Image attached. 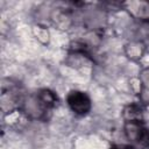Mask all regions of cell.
<instances>
[{"mask_svg":"<svg viewBox=\"0 0 149 149\" xmlns=\"http://www.w3.org/2000/svg\"><path fill=\"white\" fill-rule=\"evenodd\" d=\"M146 51H147V45L141 40H130L123 47L125 56L132 62L140 61L144 56Z\"/></svg>","mask_w":149,"mask_h":149,"instance_id":"52a82bcc","label":"cell"},{"mask_svg":"<svg viewBox=\"0 0 149 149\" xmlns=\"http://www.w3.org/2000/svg\"><path fill=\"white\" fill-rule=\"evenodd\" d=\"M38 100L41 101V104L48 109V108H52L56 104H57V95L55 94V92H52L49 88H42L36 93Z\"/></svg>","mask_w":149,"mask_h":149,"instance_id":"9c48e42d","label":"cell"},{"mask_svg":"<svg viewBox=\"0 0 149 149\" xmlns=\"http://www.w3.org/2000/svg\"><path fill=\"white\" fill-rule=\"evenodd\" d=\"M20 108L21 112L29 119L33 120H41L45 115L47 108L41 104L36 94H29L20 100Z\"/></svg>","mask_w":149,"mask_h":149,"instance_id":"7a4b0ae2","label":"cell"},{"mask_svg":"<svg viewBox=\"0 0 149 149\" xmlns=\"http://www.w3.org/2000/svg\"><path fill=\"white\" fill-rule=\"evenodd\" d=\"M31 31H33L34 37H35L41 44L48 45V44L50 43V31H49V29H48L45 26H43V24H41V23H36V24L33 26Z\"/></svg>","mask_w":149,"mask_h":149,"instance_id":"30bf717a","label":"cell"},{"mask_svg":"<svg viewBox=\"0 0 149 149\" xmlns=\"http://www.w3.org/2000/svg\"><path fill=\"white\" fill-rule=\"evenodd\" d=\"M143 149H149V142H148V143H146V144L143 146Z\"/></svg>","mask_w":149,"mask_h":149,"instance_id":"9a60e30c","label":"cell"},{"mask_svg":"<svg viewBox=\"0 0 149 149\" xmlns=\"http://www.w3.org/2000/svg\"><path fill=\"white\" fill-rule=\"evenodd\" d=\"M107 21L106 12L101 7H93L85 9L83 13V23L88 30H99L101 29Z\"/></svg>","mask_w":149,"mask_h":149,"instance_id":"277c9868","label":"cell"},{"mask_svg":"<svg viewBox=\"0 0 149 149\" xmlns=\"http://www.w3.org/2000/svg\"><path fill=\"white\" fill-rule=\"evenodd\" d=\"M123 133L130 143H141L144 146L149 142L148 129L139 121H125Z\"/></svg>","mask_w":149,"mask_h":149,"instance_id":"3957f363","label":"cell"},{"mask_svg":"<svg viewBox=\"0 0 149 149\" xmlns=\"http://www.w3.org/2000/svg\"><path fill=\"white\" fill-rule=\"evenodd\" d=\"M111 149H136L133 144H113Z\"/></svg>","mask_w":149,"mask_h":149,"instance_id":"5bb4252c","label":"cell"},{"mask_svg":"<svg viewBox=\"0 0 149 149\" xmlns=\"http://www.w3.org/2000/svg\"><path fill=\"white\" fill-rule=\"evenodd\" d=\"M129 88L130 91L133 92V94H136V95H140L142 94V91H143V86L139 79V77H132L129 79Z\"/></svg>","mask_w":149,"mask_h":149,"instance_id":"7c38bea8","label":"cell"},{"mask_svg":"<svg viewBox=\"0 0 149 149\" xmlns=\"http://www.w3.org/2000/svg\"><path fill=\"white\" fill-rule=\"evenodd\" d=\"M139 79L143 86V90L149 92V66L143 68L140 72H139Z\"/></svg>","mask_w":149,"mask_h":149,"instance_id":"4fadbf2b","label":"cell"},{"mask_svg":"<svg viewBox=\"0 0 149 149\" xmlns=\"http://www.w3.org/2000/svg\"><path fill=\"white\" fill-rule=\"evenodd\" d=\"M65 63L74 69H83L88 65H91L92 59L90 57L88 52H83V51H69Z\"/></svg>","mask_w":149,"mask_h":149,"instance_id":"ba28073f","label":"cell"},{"mask_svg":"<svg viewBox=\"0 0 149 149\" xmlns=\"http://www.w3.org/2000/svg\"><path fill=\"white\" fill-rule=\"evenodd\" d=\"M139 121L141 123L149 122V101L140 102V115Z\"/></svg>","mask_w":149,"mask_h":149,"instance_id":"8fae6325","label":"cell"},{"mask_svg":"<svg viewBox=\"0 0 149 149\" xmlns=\"http://www.w3.org/2000/svg\"><path fill=\"white\" fill-rule=\"evenodd\" d=\"M50 21L59 30H68L73 24V17L71 12L64 8H54Z\"/></svg>","mask_w":149,"mask_h":149,"instance_id":"8992f818","label":"cell"},{"mask_svg":"<svg viewBox=\"0 0 149 149\" xmlns=\"http://www.w3.org/2000/svg\"><path fill=\"white\" fill-rule=\"evenodd\" d=\"M121 6L133 19L140 22H149V1L130 0L121 3Z\"/></svg>","mask_w":149,"mask_h":149,"instance_id":"5b68a950","label":"cell"},{"mask_svg":"<svg viewBox=\"0 0 149 149\" xmlns=\"http://www.w3.org/2000/svg\"><path fill=\"white\" fill-rule=\"evenodd\" d=\"M66 104L69 108L76 115H79V116H84L88 114V112L92 108V101L90 97L85 92L78 91V90H72L68 93Z\"/></svg>","mask_w":149,"mask_h":149,"instance_id":"6da1fadb","label":"cell"}]
</instances>
